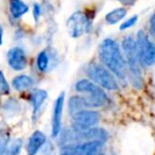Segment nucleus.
<instances>
[{
    "mask_svg": "<svg viewBox=\"0 0 155 155\" xmlns=\"http://www.w3.org/2000/svg\"><path fill=\"white\" fill-rule=\"evenodd\" d=\"M48 98V94L46 91L43 89H36L32 93L31 95V102L33 105V114L36 115L38 113V110H41V105L44 104V102L46 101V99Z\"/></svg>",
    "mask_w": 155,
    "mask_h": 155,
    "instance_id": "13",
    "label": "nucleus"
},
{
    "mask_svg": "<svg viewBox=\"0 0 155 155\" xmlns=\"http://www.w3.org/2000/svg\"><path fill=\"white\" fill-rule=\"evenodd\" d=\"M85 108L87 107L83 97L74 96V97L70 98V100H69V112L72 116L77 113L81 112V110H84Z\"/></svg>",
    "mask_w": 155,
    "mask_h": 155,
    "instance_id": "17",
    "label": "nucleus"
},
{
    "mask_svg": "<svg viewBox=\"0 0 155 155\" xmlns=\"http://www.w3.org/2000/svg\"><path fill=\"white\" fill-rule=\"evenodd\" d=\"M88 75L95 84L107 91H118L119 85L116 78L108 69L99 65H91L88 68Z\"/></svg>",
    "mask_w": 155,
    "mask_h": 155,
    "instance_id": "4",
    "label": "nucleus"
},
{
    "mask_svg": "<svg viewBox=\"0 0 155 155\" xmlns=\"http://www.w3.org/2000/svg\"><path fill=\"white\" fill-rule=\"evenodd\" d=\"M102 142L89 141L64 147L61 155H102L100 153Z\"/></svg>",
    "mask_w": 155,
    "mask_h": 155,
    "instance_id": "8",
    "label": "nucleus"
},
{
    "mask_svg": "<svg viewBox=\"0 0 155 155\" xmlns=\"http://www.w3.org/2000/svg\"><path fill=\"white\" fill-rule=\"evenodd\" d=\"M10 93V86L8 84V81L5 80L3 72L0 71V94L2 95H8Z\"/></svg>",
    "mask_w": 155,
    "mask_h": 155,
    "instance_id": "19",
    "label": "nucleus"
},
{
    "mask_svg": "<svg viewBox=\"0 0 155 155\" xmlns=\"http://www.w3.org/2000/svg\"><path fill=\"white\" fill-rule=\"evenodd\" d=\"M29 11V7L22 0H10V12L14 18L21 17Z\"/></svg>",
    "mask_w": 155,
    "mask_h": 155,
    "instance_id": "14",
    "label": "nucleus"
},
{
    "mask_svg": "<svg viewBox=\"0 0 155 155\" xmlns=\"http://www.w3.org/2000/svg\"><path fill=\"white\" fill-rule=\"evenodd\" d=\"M99 56L107 69L120 80H125L127 67L119 45L112 38H105L99 46Z\"/></svg>",
    "mask_w": 155,
    "mask_h": 155,
    "instance_id": "1",
    "label": "nucleus"
},
{
    "mask_svg": "<svg viewBox=\"0 0 155 155\" xmlns=\"http://www.w3.org/2000/svg\"><path fill=\"white\" fill-rule=\"evenodd\" d=\"M64 100L65 94L62 93L55 100L53 105V115H52V127L51 134L52 137H58L62 130V117L63 110H64Z\"/></svg>",
    "mask_w": 155,
    "mask_h": 155,
    "instance_id": "9",
    "label": "nucleus"
},
{
    "mask_svg": "<svg viewBox=\"0 0 155 155\" xmlns=\"http://www.w3.org/2000/svg\"><path fill=\"white\" fill-rule=\"evenodd\" d=\"M46 135L41 131H35L29 138L28 144H27V153L28 155H36L41 147L46 143Z\"/></svg>",
    "mask_w": 155,
    "mask_h": 155,
    "instance_id": "11",
    "label": "nucleus"
},
{
    "mask_svg": "<svg viewBox=\"0 0 155 155\" xmlns=\"http://www.w3.org/2000/svg\"><path fill=\"white\" fill-rule=\"evenodd\" d=\"M33 79L29 75H25V74H20L17 75L16 78L13 79V82H12V85L13 87L18 91H26V89L30 88L33 85Z\"/></svg>",
    "mask_w": 155,
    "mask_h": 155,
    "instance_id": "15",
    "label": "nucleus"
},
{
    "mask_svg": "<svg viewBox=\"0 0 155 155\" xmlns=\"http://www.w3.org/2000/svg\"><path fill=\"white\" fill-rule=\"evenodd\" d=\"M74 88L78 93H84L88 95L84 98L86 107H100L103 106L107 101L105 93L101 87L88 80H80L74 85Z\"/></svg>",
    "mask_w": 155,
    "mask_h": 155,
    "instance_id": "3",
    "label": "nucleus"
},
{
    "mask_svg": "<svg viewBox=\"0 0 155 155\" xmlns=\"http://www.w3.org/2000/svg\"><path fill=\"white\" fill-rule=\"evenodd\" d=\"M150 32L155 38V14H153V16L150 19Z\"/></svg>",
    "mask_w": 155,
    "mask_h": 155,
    "instance_id": "22",
    "label": "nucleus"
},
{
    "mask_svg": "<svg viewBox=\"0 0 155 155\" xmlns=\"http://www.w3.org/2000/svg\"><path fill=\"white\" fill-rule=\"evenodd\" d=\"M122 51L124 53V61L127 70L131 73L132 82L137 88H140L142 84L141 71L139 67V56H138L136 41L132 36H127L122 41Z\"/></svg>",
    "mask_w": 155,
    "mask_h": 155,
    "instance_id": "2",
    "label": "nucleus"
},
{
    "mask_svg": "<svg viewBox=\"0 0 155 155\" xmlns=\"http://www.w3.org/2000/svg\"><path fill=\"white\" fill-rule=\"evenodd\" d=\"M8 63L12 69L20 71L27 67L28 60L24 50L19 47H15L8 52Z\"/></svg>",
    "mask_w": 155,
    "mask_h": 155,
    "instance_id": "10",
    "label": "nucleus"
},
{
    "mask_svg": "<svg viewBox=\"0 0 155 155\" xmlns=\"http://www.w3.org/2000/svg\"><path fill=\"white\" fill-rule=\"evenodd\" d=\"M127 10L125 8H118V9L113 10L110 13L106 14L105 21L108 25H115L120 21V20H122L127 16Z\"/></svg>",
    "mask_w": 155,
    "mask_h": 155,
    "instance_id": "16",
    "label": "nucleus"
},
{
    "mask_svg": "<svg viewBox=\"0 0 155 155\" xmlns=\"http://www.w3.org/2000/svg\"><path fill=\"white\" fill-rule=\"evenodd\" d=\"M22 148V140L17 138L7 140L0 148V155H19Z\"/></svg>",
    "mask_w": 155,
    "mask_h": 155,
    "instance_id": "12",
    "label": "nucleus"
},
{
    "mask_svg": "<svg viewBox=\"0 0 155 155\" xmlns=\"http://www.w3.org/2000/svg\"><path fill=\"white\" fill-rule=\"evenodd\" d=\"M99 120V113L88 110H81L72 116V129L74 131H85V130L95 127Z\"/></svg>",
    "mask_w": 155,
    "mask_h": 155,
    "instance_id": "6",
    "label": "nucleus"
},
{
    "mask_svg": "<svg viewBox=\"0 0 155 155\" xmlns=\"http://www.w3.org/2000/svg\"><path fill=\"white\" fill-rule=\"evenodd\" d=\"M41 7H39L37 3L34 5V8H33V16H34L35 20H37L41 16Z\"/></svg>",
    "mask_w": 155,
    "mask_h": 155,
    "instance_id": "21",
    "label": "nucleus"
},
{
    "mask_svg": "<svg viewBox=\"0 0 155 155\" xmlns=\"http://www.w3.org/2000/svg\"><path fill=\"white\" fill-rule=\"evenodd\" d=\"M49 55H48L47 51H41L39 52V54L37 55V60H36V64H37V68L41 71H46L49 67Z\"/></svg>",
    "mask_w": 155,
    "mask_h": 155,
    "instance_id": "18",
    "label": "nucleus"
},
{
    "mask_svg": "<svg viewBox=\"0 0 155 155\" xmlns=\"http://www.w3.org/2000/svg\"><path fill=\"white\" fill-rule=\"evenodd\" d=\"M139 61L144 66H151L155 64V44L148 38L143 31H139L136 41Z\"/></svg>",
    "mask_w": 155,
    "mask_h": 155,
    "instance_id": "5",
    "label": "nucleus"
},
{
    "mask_svg": "<svg viewBox=\"0 0 155 155\" xmlns=\"http://www.w3.org/2000/svg\"><path fill=\"white\" fill-rule=\"evenodd\" d=\"M137 20H138L137 16H136V15L132 16L131 18H129L127 20H125V21L123 22L122 25H121V26H120V30H127V29H129V28H131V27L135 26L136 22H137Z\"/></svg>",
    "mask_w": 155,
    "mask_h": 155,
    "instance_id": "20",
    "label": "nucleus"
},
{
    "mask_svg": "<svg viewBox=\"0 0 155 155\" xmlns=\"http://www.w3.org/2000/svg\"><path fill=\"white\" fill-rule=\"evenodd\" d=\"M89 20L83 12H75L67 20V29L71 37H80L88 31Z\"/></svg>",
    "mask_w": 155,
    "mask_h": 155,
    "instance_id": "7",
    "label": "nucleus"
},
{
    "mask_svg": "<svg viewBox=\"0 0 155 155\" xmlns=\"http://www.w3.org/2000/svg\"><path fill=\"white\" fill-rule=\"evenodd\" d=\"M2 35H3V30H2V27L0 26V45L2 44Z\"/></svg>",
    "mask_w": 155,
    "mask_h": 155,
    "instance_id": "23",
    "label": "nucleus"
}]
</instances>
